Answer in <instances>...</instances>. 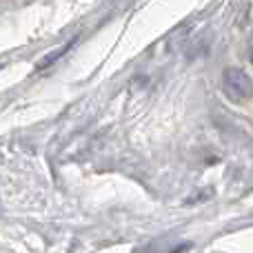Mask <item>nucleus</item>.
<instances>
[{"label": "nucleus", "mask_w": 253, "mask_h": 253, "mask_svg": "<svg viewBox=\"0 0 253 253\" xmlns=\"http://www.w3.org/2000/svg\"><path fill=\"white\" fill-rule=\"evenodd\" d=\"M249 60L253 62V36H251V42H249Z\"/></svg>", "instance_id": "2"}, {"label": "nucleus", "mask_w": 253, "mask_h": 253, "mask_svg": "<svg viewBox=\"0 0 253 253\" xmlns=\"http://www.w3.org/2000/svg\"><path fill=\"white\" fill-rule=\"evenodd\" d=\"M222 91L227 100L245 102L253 98V78L240 67H227L222 71Z\"/></svg>", "instance_id": "1"}]
</instances>
